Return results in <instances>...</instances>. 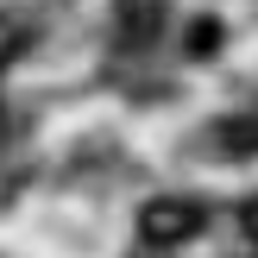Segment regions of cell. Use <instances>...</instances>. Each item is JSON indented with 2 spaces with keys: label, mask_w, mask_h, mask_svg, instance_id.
<instances>
[{
  "label": "cell",
  "mask_w": 258,
  "mask_h": 258,
  "mask_svg": "<svg viewBox=\"0 0 258 258\" xmlns=\"http://www.w3.org/2000/svg\"><path fill=\"white\" fill-rule=\"evenodd\" d=\"M196 227H202V208L183 202V196H158V202H145V214H139L145 246H183Z\"/></svg>",
  "instance_id": "obj_1"
},
{
  "label": "cell",
  "mask_w": 258,
  "mask_h": 258,
  "mask_svg": "<svg viewBox=\"0 0 258 258\" xmlns=\"http://www.w3.org/2000/svg\"><path fill=\"white\" fill-rule=\"evenodd\" d=\"M120 19H126V38L133 44H151L164 25V0H120Z\"/></svg>",
  "instance_id": "obj_2"
},
{
  "label": "cell",
  "mask_w": 258,
  "mask_h": 258,
  "mask_svg": "<svg viewBox=\"0 0 258 258\" xmlns=\"http://www.w3.org/2000/svg\"><path fill=\"white\" fill-rule=\"evenodd\" d=\"M221 139H227V151H239V158H246V151H258V120H233Z\"/></svg>",
  "instance_id": "obj_3"
},
{
  "label": "cell",
  "mask_w": 258,
  "mask_h": 258,
  "mask_svg": "<svg viewBox=\"0 0 258 258\" xmlns=\"http://www.w3.org/2000/svg\"><path fill=\"white\" fill-rule=\"evenodd\" d=\"M239 221H246V233H252V239H258V196H252V202H246V214H239Z\"/></svg>",
  "instance_id": "obj_4"
}]
</instances>
